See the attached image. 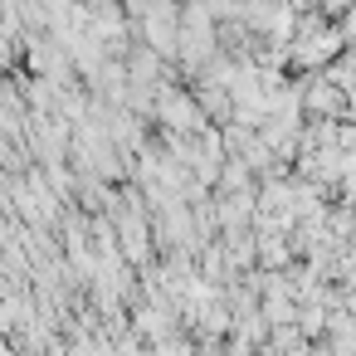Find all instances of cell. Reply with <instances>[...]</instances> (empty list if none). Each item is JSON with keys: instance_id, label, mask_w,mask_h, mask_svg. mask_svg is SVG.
I'll return each instance as SVG.
<instances>
[{"instance_id": "obj_1", "label": "cell", "mask_w": 356, "mask_h": 356, "mask_svg": "<svg viewBox=\"0 0 356 356\" xmlns=\"http://www.w3.org/2000/svg\"><path fill=\"white\" fill-rule=\"evenodd\" d=\"M161 122H166L171 132H200V127H205V118H200V108L191 103V93H166V98H161Z\"/></svg>"}, {"instance_id": "obj_2", "label": "cell", "mask_w": 356, "mask_h": 356, "mask_svg": "<svg viewBox=\"0 0 356 356\" xmlns=\"http://www.w3.org/2000/svg\"><path fill=\"white\" fill-rule=\"evenodd\" d=\"M259 254H264V264H273V268H278V264H288V249H283V239H264V249H259Z\"/></svg>"}]
</instances>
